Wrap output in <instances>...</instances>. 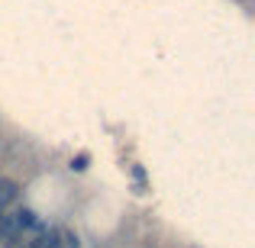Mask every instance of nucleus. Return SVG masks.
<instances>
[{"mask_svg":"<svg viewBox=\"0 0 255 248\" xmlns=\"http://www.w3.org/2000/svg\"><path fill=\"white\" fill-rule=\"evenodd\" d=\"M32 223H36V213L26 210V206H23V210L6 213V216L0 213V236H3V239H19Z\"/></svg>","mask_w":255,"mask_h":248,"instance_id":"obj_1","label":"nucleus"},{"mask_svg":"<svg viewBox=\"0 0 255 248\" xmlns=\"http://www.w3.org/2000/svg\"><path fill=\"white\" fill-rule=\"evenodd\" d=\"M19 200V184L10 177H0V210H6V206H13Z\"/></svg>","mask_w":255,"mask_h":248,"instance_id":"obj_2","label":"nucleus"},{"mask_svg":"<svg viewBox=\"0 0 255 248\" xmlns=\"http://www.w3.org/2000/svg\"><path fill=\"white\" fill-rule=\"evenodd\" d=\"M55 248H81L71 229H55Z\"/></svg>","mask_w":255,"mask_h":248,"instance_id":"obj_3","label":"nucleus"},{"mask_svg":"<svg viewBox=\"0 0 255 248\" xmlns=\"http://www.w3.org/2000/svg\"><path fill=\"white\" fill-rule=\"evenodd\" d=\"M87 162H91V158H87L84 152H81L78 158H71V171H84V167H87Z\"/></svg>","mask_w":255,"mask_h":248,"instance_id":"obj_4","label":"nucleus"},{"mask_svg":"<svg viewBox=\"0 0 255 248\" xmlns=\"http://www.w3.org/2000/svg\"><path fill=\"white\" fill-rule=\"evenodd\" d=\"M0 213H3V210H0Z\"/></svg>","mask_w":255,"mask_h":248,"instance_id":"obj_5","label":"nucleus"}]
</instances>
